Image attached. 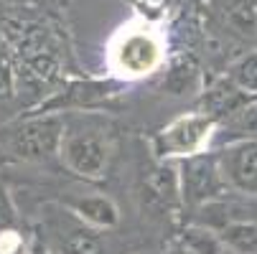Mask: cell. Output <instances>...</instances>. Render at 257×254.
Instances as JSON below:
<instances>
[{
    "instance_id": "obj_1",
    "label": "cell",
    "mask_w": 257,
    "mask_h": 254,
    "mask_svg": "<svg viewBox=\"0 0 257 254\" xmlns=\"http://www.w3.org/2000/svg\"><path fill=\"white\" fill-rule=\"evenodd\" d=\"M166 66V39L148 21H130L107 44V71L120 82L153 77Z\"/></svg>"
},
{
    "instance_id": "obj_2",
    "label": "cell",
    "mask_w": 257,
    "mask_h": 254,
    "mask_svg": "<svg viewBox=\"0 0 257 254\" xmlns=\"http://www.w3.org/2000/svg\"><path fill=\"white\" fill-rule=\"evenodd\" d=\"M216 135H219V122L206 112L191 110L173 117L151 137V153L158 163L166 160L181 163L186 158L206 153Z\"/></svg>"
},
{
    "instance_id": "obj_3",
    "label": "cell",
    "mask_w": 257,
    "mask_h": 254,
    "mask_svg": "<svg viewBox=\"0 0 257 254\" xmlns=\"http://www.w3.org/2000/svg\"><path fill=\"white\" fill-rule=\"evenodd\" d=\"M59 158L74 175L84 180H102L112 163V140L102 127L66 125Z\"/></svg>"
},
{
    "instance_id": "obj_4",
    "label": "cell",
    "mask_w": 257,
    "mask_h": 254,
    "mask_svg": "<svg viewBox=\"0 0 257 254\" xmlns=\"http://www.w3.org/2000/svg\"><path fill=\"white\" fill-rule=\"evenodd\" d=\"M66 135V117L56 112H31L21 120L8 140V148L18 160L46 163L59 155Z\"/></svg>"
},
{
    "instance_id": "obj_5",
    "label": "cell",
    "mask_w": 257,
    "mask_h": 254,
    "mask_svg": "<svg viewBox=\"0 0 257 254\" xmlns=\"http://www.w3.org/2000/svg\"><path fill=\"white\" fill-rule=\"evenodd\" d=\"M178 178H181L183 206H189V208H199L209 201H216V198L232 193L227 188V180L222 175V168H219L214 150H206L201 155L181 160L178 163Z\"/></svg>"
},
{
    "instance_id": "obj_6",
    "label": "cell",
    "mask_w": 257,
    "mask_h": 254,
    "mask_svg": "<svg viewBox=\"0 0 257 254\" xmlns=\"http://www.w3.org/2000/svg\"><path fill=\"white\" fill-rule=\"evenodd\" d=\"M125 82L109 77V79H74L69 82L61 92L49 97L46 102L39 104L36 112H94L102 107L112 104L120 97V89Z\"/></svg>"
},
{
    "instance_id": "obj_7",
    "label": "cell",
    "mask_w": 257,
    "mask_h": 254,
    "mask_svg": "<svg viewBox=\"0 0 257 254\" xmlns=\"http://www.w3.org/2000/svg\"><path fill=\"white\" fill-rule=\"evenodd\" d=\"M216 160L232 193L257 198V137L232 140L216 148Z\"/></svg>"
},
{
    "instance_id": "obj_8",
    "label": "cell",
    "mask_w": 257,
    "mask_h": 254,
    "mask_svg": "<svg viewBox=\"0 0 257 254\" xmlns=\"http://www.w3.org/2000/svg\"><path fill=\"white\" fill-rule=\"evenodd\" d=\"M61 203L71 216H77L89 229L107 231V229H115L120 224V206L107 193L89 191V193H79V196H69Z\"/></svg>"
},
{
    "instance_id": "obj_9",
    "label": "cell",
    "mask_w": 257,
    "mask_h": 254,
    "mask_svg": "<svg viewBox=\"0 0 257 254\" xmlns=\"http://www.w3.org/2000/svg\"><path fill=\"white\" fill-rule=\"evenodd\" d=\"M249 102H252V97H247L239 87H234L222 74V77H216V79H211L201 87V92H199V112H206L209 117H214L219 125H222L232 115L244 110Z\"/></svg>"
},
{
    "instance_id": "obj_10",
    "label": "cell",
    "mask_w": 257,
    "mask_h": 254,
    "mask_svg": "<svg viewBox=\"0 0 257 254\" xmlns=\"http://www.w3.org/2000/svg\"><path fill=\"white\" fill-rule=\"evenodd\" d=\"M145 193H148V206L161 213H173L178 206H183L181 198V178H178V163H158L145 178Z\"/></svg>"
},
{
    "instance_id": "obj_11",
    "label": "cell",
    "mask_w": 257,
    "mask_h": 254,
    "mask_svg": "<svg viewBox=\"0 0 257 254\" xmlns=\"http://www.w3.org/2000/svg\"><path fill=\"white\" fill-rule=\"evenodd\" d=\"M224 28L244 39H257V0H211Z\"/></svg>"
},
{
    "instance_id": "obj_12",
    "label": "cell",
    "mask_w": 257,
    "mask_h": 254,
    "mask_svg": "<svg viewBox=\"0 0 257 254\" xmlns=\"http://www.w3.org/2000/svg\"><path fill=\"white\" fill-rule=\"evenodd\" d=\"M199 82H201V69H199L196 56H191V54L176 56L166 66L163 89H168V94L181 97V94H189V92H201Z\"/></svg>"
},
{
    "instance_id": "obj_13",
    "label": "cell",
    "mask_w": 257,
    "mask_h": 254,
    "mask_svg": "<svg viewBox=\"0 0 257 254\" xmlns=\"http://www.w3.org/2000/svg\"><path fill=\"white\" fill-rule=\"evenodd\" d=\"M224 77L234 87H239L247 97L257 99V49H249L234 56L224 69Z\"/></svg>"
},
{
    "instance_id": "obj_14",
    "label": "cell",
    "mask_w": 257,
    "mask_h": 254,
    "mask_svg": "<svg viewBox=\"0 0 257 254\" xmlns=\"http://www.w3.org/2000/svg\"><path fill=\"white\" fill-rule=\"evenodd\" d=\"M176 241H181L191 254H224L227 251L224 244H222L219 231L206 229V226L194 224V221H189L186 226L176 234Z\"/></svg>"
},
{
    "instance_id": "obj_15",
    "label": "cell",
    "mask_w": 257,
    "mask_h": 254,
    "mask_svg": "<svg viewBox=\"0 0 257 254\" xmlns=\"http://www.w3.org/2000/svg\"><path fill=\"white\" fill-rule=\"evenodd\" d=\"M222 244L232 254H257V221H237L219 231Z\"/></svg>"
},
{
    "instance_id": "obj_16",
    "label": "cell",
    "mask_w": 257,
    "mask_h": 254,
    "mask_svg": "<svg viewBox=\"0 0 257 254\" xmlns=\"http://www.w3.org/2000/svg\"><path fill=\"white\" fill-rule=\"evenodd\" d=\"M219 130L227 135V142L257 137V99H252L244 110H239L227 122H222V125H219Z\"/></svg>"
},
{
    "instance_id": "obj_17",
    "label": "cell",
    "mask_w": 257,
    "mask_h": 254,
    "mask_svg": "<svg viewBox=\"0 0 257 254\" xmlns=\"http://www.w3.org/2000/svg\"><path fill=\"white\" fill-rule=\"evenodd\" d=\"M61 254H102L104 251V244L97 234V229H89V226H82V229H74L69 231L61 241Z\"/></svg>"
},
{
    "instance_id": "obj_18",
    "label": "cell",
    "mask_w": 257,
    "mask_h": 254,
    "mask_svg": "<svg viewBox=\"0 0 257 254\" xmlns=\"http://www.w3.org/2000/svg\"><path fill=\"white\" fill-rule=\"evenodd\" d=\"M16 226H18L16 203H13L8 188L0 186V234H3V231H16Z\"/></svg>"
},
{
    "instance_id": "obj_19",
    "label": "cell",
    "mask_w": 257,
    "mask_h": 254,
    "mask_svg": "<svg viewBox=\"0 0 257 254\" xmlns=\"http://www.w3.org/2000/svg\"><path fill=\"white\" fill-rule=\"evenodd\" d=\"M28 254H61L59 249L51 246V241L41 234V231H36L31 236V244H28Z\"/></svg>"
},
{
    "instance_id": "obj_20",
    "label": "cell",
    "mask_w": 257,
    "mask_h": 254,
    "mask_svg": "<svg viewBox=\"0 0 257 254\" xmlns=\"http://www.w3.org/2000/svg\"><path fill=\"white\" fill-rule=\"evenodd\" d=\"M166 254H191V251H189L186 246H183L181 241H176V239H173V241L168 244V249H166Z\"/></svg>"
},
{
    "instance_id": "obj_21",
    "label": "cell",
    "mask_w": 257,
    "mask_h": 254,
    "mask_svg": "<svg viewBox=\"0 0 257 254\" xmlns=\"http://www.w3.org/2000/svg\"><path fill=\"white\" fill-rule=\"evenodd\" d=\"M0 3H18V0H0Z\"/></svg>"
},
{
    "instance_id": "obj_22",
    "label": "cell",
    "mask_w": 257,
    "mask_h": 254,
    "mask_svg": "<svg viewBox=\"0 0 257 254\" xmlns=\"http://www.w3.org/2000/svg\"><path fill=\"white\" fill-rule=\"evenodd\" d=\"M135 254H153V251H135Z\"/></svg>"
}]
</instances>
